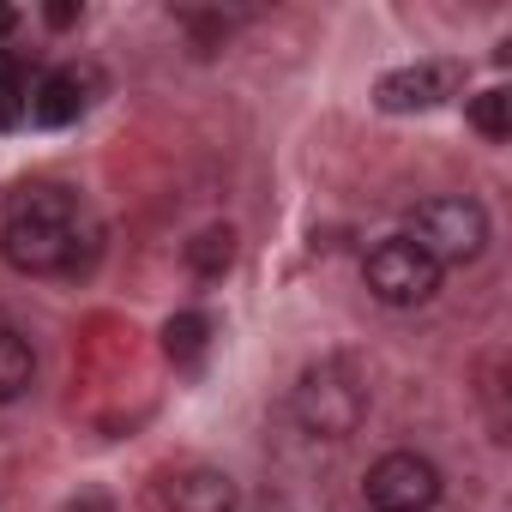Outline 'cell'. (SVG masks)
Here are the masks:
<instances>
[{
  "mask_svg": "<svg viewBox=\"0 0 512 512\" xmlns=\"http://www.w3.org/2000/svg\"><path fill=\"white\" fill-rule=\"evenodd\" d=\"M103 247V229L79 205L73 187L37 181L7 199V223H0V260L25 278H85Z\"/></svg>",
  "mask_w": 512,
  "mask_h": 512,
  "instance_id": "obj_1",
  "label": "cell"
},
{
  "mask_svg": "<svg viewBox=\"0 0 512 512\" xmlns=\"http://www.w3.org/2000/svg\"><path fill=\"white\" fill-rule=\"evenodd\" d=\"M296 422L308 428V434H320V440H344V434H356L362 428V416H368V386H362V374H356V362L350 356H326V362H314L302 380H296Z\"/></svg>",
  "mask_w": 512,
  "mask_h": 512,
  "instance_id": "obj_2",
  "label": "cell"
},
{
  "mask_svg": "<svg viewBox=\"0 0 512 512\" xmlns=\"http://www.w3.org/2000/svg\"><path fill=\"white\" fill-rule=\"evenodd\" d=\"M410 241L428 253V260L446 272V266H464L488 247V211L464 193H440V199H422L410 211Z\"/></svg>",
  "mask_w": 512,
  "mask_h": 512,
  "instance_id": "obj_3",
  "label": "cell"
},
{
  "mask_svg": "<svg viewBox=\"0 0 512 512\" xmlns=\"http://www.w3.org/2000/svg\"><path fill=\"white\" fill-rule=\"evenodd\" d=\"M362 278H368L374 302H386V308H422V302L440 290V266L428 260V253H422L410 235H392V241H380V247L368 253Z\"/></svg>",
  "mask_w": 512,
  "mask_h": 512,
  "instance_id": "obj_4",
  "label": "cell"
},
{
  "mask_svg": "<svg viewBox=\"0 0 512 512\" xmlns=\"http://www.w3.org/2000/svg\"><path fill=\"white\" fill-rule=\"evenodd\" d=\"M368 500L374 512H428L440 500V470L422 452H386L368 470Z\"/></svg>",
  "mask_w": 512,
  "mask_h": 512,
  "instance_id": "obj_5",
  "label": "cell"
},
{
  "mask_svg": "<svg viewBox=\"0 0 512 512\" xmlns=\"http://www.w3.org/2000/svg\"><path fill=\"white\" fill-rule=\"evenodd\" d=\"M452 85H458V73H452V67H440V61H416V67L386 73V79L374 85V103H380L386 115H422V109L446 103V97H452Z\"/></svg>",
  "mask_w": 512,
  "mask_h": 512,
  "instance_id": "obj_6",
  "label": "cell"
},
{
  "mask_svg": "<svg viewBox=\"0 0 512 512\" xmlns=\"http://www.w3.org/2000/svg\"><path fill=\"white\" fill-rule=\"evenodd\" d=\"M163 506L169 512H235L241 506V494H235V482L223 476V470H211V464H193V470H175V476H163Z\"/></svg>",
  "mask_w": 512,
  "mask_h": 512,
  "instance_id": "obj_7",
  "label": "cell"
},
{
  "mask_svg": "<svg viewBox=\"0 0 512 512\" xmlns=\"http://www.w3.org/2000/svg\"><path fill=\"white\" fill-rule=\"evenodd\" d=\"M31 380H37V356H31V338L0 314V404H13V398H25L31 392Z\"/></svg>",
  "mask_w": 512,
  "mask_h": 512,
  "instance_id": "obj_8",
  "label": "cell"
},
{
  "mask_svg": "<svg viewBox=\"0 0 512 512\" xmlns=\"http://www.w3.org/2000/svg\"><path fill=\"white\" fill-rule=\"evenodd\" d=\"M79 109H85V91H79L73 73H49V79L31 91V115H37V127H73Z\"/></svg>",
  "mask_w": 512,
  "mask_h": 512,
  "instance_id": "obj_9",
  "label": "cell"
},
{
  "mask_svg": "<svg viewBox=\"0 0 512 512\" xmlns=\"http://www.w3.org/2000/svg\"><path fill=\"white\" fill-rule=\"evenodd\" d=\"M229 266H235V229L229 223H211L187 241V272L193 278H223Z\"/></svg>",
  "mask_w": 512,
  "mask_h": 512,
  "instance_id": "obj_10",
  "label": "cell"
},
{
  "mask_svg": "<svg viewBox=\"0 0 512 512\" xmlns=\"http://www.w3.org/2000/svg\"><path fill=\"white\" fill-rule=\"evenodd\" d=\"M205 344H211V326H205V314H175V320L163 326V356H169L175 368H199Z\"/></svg>",
  "mask_w": 512,
  "mask_h": 512,
  "instance_id": "obj_11",
  "label": "cell"
},
{
  "mask_svg": "<svg viewBox=\"0 0 512 512\" xmlns=\"http://www.w3.org/2000/svg\"><path fill=\"white\" fill-rule=\"evenodd\" d=\"M470 127L482 133V139H506L512 133V97L494 85V91H482V97H470Z\"/></svg>",
  "mask_w": 512,
  "mask_h": 512,
  "instance_id": "obj_12",
  "label": "cell"
},
{
  "mask_svg": "<svg viewBox=\"0 0 512 512\" xmlns=\"http://www.w3.org/2000/svg\"><path fill=\"white\" fill-rule=\"evenodd\" d=\"M19 115H25V85H19V67H13V55L0 49V133H7V127H19Z\"/></svg>",
  "mask_w": 512,
  "mask_h": 512,
  "instance_id": "obj_13",
  "label": "cell"
},
{
  "mask_svg": "<svg viewBox=\"0 0 512 512\" xmlns=\"http://www.w3.org/2000/svg\"><path fill=\"white\" fill-rule=\"evenodd\" d=\"M43 19H49L55 31H67V25L79 19V7H73V0H49V13H43Z\"/></svg>",
  "mask_w": 512,
  "mask_h": 512,
  "instance_id": "obj_14",
  "label": "cell"
},
{
  "mask_svg": "<svg viewBox=\"0 0 512 512\" xmlns=\"http://www.w3.org/2000/svg\"><path fill=\"white\" fill-rule=\"evenodd\" d=\"M67 512H109V494H97V488H85L79 500H67Z\"/></svg>",
  "mask_w": 512,
  "mask_h": 512,
  "instance_id": "obj_15",
  "label": "cell"
},
{
  "mask_svg": "<svg viewBox=\"0 0 512 512\" xmlns=\"http://www.w3.org/2000/svg\"><path fill=\"white\" fill-rule=\"evenodd\" d=\"M13 25H19V13H13V7H0V37H7Z\"/></svg>",
  "mask_w": 512,
  "mask_h": 512,
  "instance_id": "obj_16",
  "label": "cell"
}]
</instances>
